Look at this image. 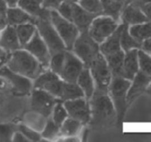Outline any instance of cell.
I'll list each match as a JSON object with an SVG mask.
<instances>
[{"mask_svg":"<svg viewBox=\"0 0 151 142\" xmlns=\"http://www.w3.org/2000/svg\"><path fill=\"white\" fill-rule=\"evenodd\" d=\"M8 65L12 72L31 78L37 77L41 70V67L37 60L28 53L21 50L12 54Z\"/></svg>","mask_w":151,"mask_h":142,"instance_id":"1","label":"cell"},{"mask_svg":"<svg viewBox=\"0 0 151 142\" xmlns=\"http://www.w3.org/2000/svg\"><path fill=\"white\" fill-rule=\"evenodd\" d=\"M92 109L95 124H107L113 119L114 113L113 106L106 93L95 92L92 101Z\"/></svg>","mask_w":151,"mask_h":142,"instance_id":"2","label":"cell"},{"mask_svg":"<svg viewBox=\"0 0 151 142\" xmlns=\"http://www.w3.org/2000/svg\"><path fill=\"white\" fill-rule=\"evenodd\" d=\"M50 18L51 17L38 18L35 24H37L39 32L47 44L50 51L54 54L63 51L64 46L58 35L51 25L49 20Z\"/></svg>","mask_w":151,"mask_h":142,"instance_id":"3","label":"cell"},{"mask_svg":"<svg viewBox=\"0 0 151 142\" xmlns=\"http://www.w3.org/2000/svg\"><path fill=\"white\" fill-rule=\"evenodd\" d=\"M98 46L86 33L82 34L77 40L75 52L84 60L87 66L91 65L98 54Z\"/></svg>","mask_w":151,"mask_h":142,"instance_id":"4","label":"cell"},{"mask_svg":"<svg viewBox=\"0 0 151 142\" xmlns=\"http://www.w3.org/2000/svg\"><path fill=\"white\" fill-rule=\"evenodd\" d=\"M91 70L97 86V91L106 93L109 84L110 75L103 57L98 54L92 62Z\"/></svg>","mask_w":151,"mask_h":142,"instance_id":"5","label":"cell"},{"mask_svg":"<svg viewBox=\"0 0 151 142\" xmlns=\"http://www.w3.org/2000/svg\"><path fill=\"white\" fill-rule=\"evenodd\" d=\"M129 85L128 81L120 76H114L111 85V92L119 118L123 117L125 111V94Z\"/></svg>","mask_w":151,"mask_h":142,"instance_id":"6","label":"cell"},{"mask_svg":"<svg viewBox=\"0 0 151 142\" xmlns=\"http://www.w3.org/2000/svg\"><path fill=\"white\" fill-rule=\"evenodd\" d=\"M50 16L53 24L62 38L64 39L67 47L70 49L72 48L77 35V30L76 28L61 18L55 11L50 12Z\"/></svg>","mask_w":151,"mask_h":142,"instance_id":"7","label":"cell"},{"mask_svg":"<svg viewBox=\"0 0 151 142\" xmlns=\"http://www.w3.org/2000/svg\"><path fill=\"white\" fill-rule=\"evenodd\" d=\"M55 102L54 98L44 91L36 90L32 93L31 108L44 117H48L51 114Z\"/></svg>","mask_w":151,"mask_h":142,"instance_id":"8","label":"cell"},{"mask_svg":"<svg viewBox=\"0 0 151 142\" xmlns=\"http://www.w3.org/2000/svg\"><path fill=\"white\" fill-rule=\"evenodd\" d=\"M63 83L51 72H47L39 76L35 82L37 88L45 89L54 95L61 97Z\"/></svg>","mask_w":151,"mask_h":142,"instance_id":"9","label":"cell"},{"mask_svg":"<svg viewBox=\"0 0 151 142\" xmlns=\"http://www.w3.org/2000/svg\"><path fill=\"white\" fill-rule=\"evenodd\" d=\"M82 69L80 61L70 53H65V59L60 75L65 80L74 83L76 82Z\"/></svg>","mask_w":151,"mask_h":142,"instance_id":"10","label":"cell"},{"mask_svg":"<svg viewBox=\"0 0 151 142\" xmlns=\"http://www.w3.org/2000/svg\"><path fill=\"white\" fill-rule=\"evenodd\" d=\"M116 27L115 22L110 18H99L93 22L90 34L96 40L101 42L114 30Z\"/></svg>","mask_w":151,"mask_h":142,"instance_id":"11","label":"cell"},{"mask_svg":"<svg viewBox=\"0 0 151 142\" xmlns=\"http://www.w3.org/2000/svg\"><path fill=\"white\" fill-rule=\"evenodd\" d=\"M65 106L70 115L75 120L82 122H87L90 118V110L88 104L83 99L68 101Z\"/></svg>","mask_w":151,"mask_h":142,"instance_id":"12","label":"cell"},{"mask_svg":"<svg viewBox=\"0 0 151 142\" xmlns=\"http://www.w3.org/2000/svg\"><path fill=\"white\" fill-rule=\"evenodd\" d=\"M0 75L11 82L17 93H27L31 88V83L28 79L15 74L7 68L0 69Z\"/></svg>","mask_w":151,"mask_h":142,"instance_id":"13","label":"cell"},{"mask_svg":"<svg viewBox=\"0 0 151 142\" xmlns=\"http://www.w3.org/2000/svg\"><path fill=\"white\" fill-rule=\"evenodd\" d=\"M25 48L35 55L43 65L48 64L50 56L43 41L40 38L38 33L35 31L29 43L26 44Z\"/></svg>","mask_w":151,"mask_h":142,"instance_id":"14","label":"cell"},{"mask_svg":"<svg viewBox=\"0 0 151 142\" xmlns=\"http://www.w3.org/2000/svg\"><path fill=\"white\" fill-rule=\"evenodd\" d=\"M41 0H18L19 5L24 10L38 18L50 17V12L40 7Z\"/></svg>","mask_w":151,"mask_h":142,"instance_id":"15","label":"cell"},{"mask_svg":"<svg viewBox=\"0 0 151 142\" xmlns=\"http://www.w3.org/2000/svg\"><path fill=\"white\" fill-rule=\"evenodd\" d=\"M71 5L73 9L72 21L75 22L78 28L81 31H86L92 20L95 17V14H90L75 4Z\"/></svg>","mask_w":151,"mask_h":142,"instance_id":"16","label":"cell"},{"mask_svg":"<svg viewBox=\"0 0 151 142\" xmlns=\"http://www.w3.org/2000/svg\"><path fill=\"white\" fill-rule=\"evenodd\" d=\"M150 80L151 79L144 73L140 72L138 73L127 96V102L129 104L131 103L134 99L142 93Z\"/></svg>","mask_w":151,"mask_h":142,"instance_id":"17","label":"cell"},{"mask_svg":"<svg viewBox=\"0 0 151 142\" xmlns=\"http://www.w3.org/2000/svg\"><path fill=\"white\" fill-rule=\"evenodd\" d=\"M0 46L8 50L19 48V40L16 30L12 27H8L0 38Z\"/></svg>","mask_w":151,"mask_h":142,"instance_id":"18","label":"cell"},{"mask_svg":"<svg viewBox=\"0 0 151 142\" xmlns=\"http://www.w3.org/2000/svg\"><path fill=\"white\" fill-rule=\"evenodd\" d=\"M7 21L11 25L23 24L28 22L35 23L37 19L31 17L21 9L12 8L7 11Z\"/></svg>","mask_w":151,"mask_h":142,"instance_id":"19","label":"cell"},{"mask_svg":"<svg viewBox=\"0 0 151 142\" xmlns=\"http://www.w3.org/2000/svg\"><path fill=\"white\" fill-rule=\"evenodd\" d=\"M137 70V51H130L126 56L124 67H122V75L124 78L132 79Z\"/></svg>","mask_w":151,"mask_h":142,"instance_id":"20","label":"cell"},{"mask_svg":"<svg viewBox=\"0 0 151 142\" xmlns=\"http://www.w3.org/2000/svg\"><path fill=\"white\" fill-rule=\"evenodd\" d=\"M123 27L124 25H121L117 29V30L111 36V37L101 46V51L106 55V57L120 51L119 42L120 39V35Z\"/></svg>","mask_w":151,"mask_h":142,"instance_id":"21","label":"cell"},{"mask_svg":"<svg viewBox=\"0 0 151 142\" xmlns=\"http://www.w3.org/2000/svg\"><path fill=\"white\" fill-rule=\"evenodd\" d=\"M123 20L126 23L137 24L147 21V18L139 10L135 4L129 6L123 14Z\"/></svg>","mask_w":151,"mask_h":142,"instance_id":"22","label":"cell"},{"mask_svg":"<svg viewBox=\"0 0 151 142\" xmlns=\"http://www.w3.org/2000/svg\"><path fill=\"white\" fill-rule=\"evenodd\" d=\"M109 65L114 76H120L122 75L123 53L120 51L116 53L107 57Z\"/></svg>","mask_w":151,"mask_h":142,"instance_id":"23","label":"cell"},{"mask_svg":"<svg viewBox=\"0 0 151 142\" xmlns=\"http://www.w3.org/2000/svg\"><path fill=\"white\" fill-rule=\"evenodd\" d=\"M131 35L137 41L151 37V24L134 26L130 29Z\"/></svg>","mask_w":151,"mask_h":142,"instance_id":"24","label":"cell"},{"mask_svg":"<svg viewBox=\"0 0 151 142\" xmlns=\"http://www.w3.org/2000/svg\"><path fill=\"white\" fill-rule=\"evenodd\" d=\"M122 7V2L115 0H102V7L106 14L117 19Z\"/></svg>","mask_w":151,"mask_h":142,"instance_id":"25","label":"cell"},{"mask_svg":"<svg viewBox=\"0 0 151 142\" xmlns=\"http://www.w3.org/2000/svg\"><path fill=\"white\" fill-rule=\"evenodd\" d=\"M35 28L30 24H20L17 29L18 40L22 45H25L34 33Z\"/></svg>","mask_w":151,"mask_h":142,"instance_id":"26","label":"cell"},{"mask_svg":"<svg viewBox=\"0 0 151 142\" xmlns=\"http://www.w3.org/2000/svg\"><path fill=\"white\" fill-rule=\"evenodd\" d=\"M83 93L81 90L77 86L70 84L63 83L62 94L61 98L63 99H73L78 98L83 96Z\"/></svg>","mask_w":151,"mask_h":142,"instance_id":"27","label":"cell"},{"mask_svg":"<svg viewBox=\"0 0 151 142\" xmlns=\"http://www.w3.org/2000/svg\"><path fill=\"white\" fill-rule=\"evenodd\" d=\"M78 83L84 91L87 97L90 98L93 93V88L91 79L87 69H84L81 72L78 78Z\"/></svg>","mask_w":151,"mask_h":142,"instance_id":"28","label":"cell"},{"mask_svg":"<svg viewBox=\"0 0 151 142\" xmlns=\"http://www.w3.org/2000/svg\"><path fill=\"white\" fill-rule=\"evenodd\" d=\"M120 42L123 49L127 51L133 47H140V42L133 39L130 36L127 32V27L126 25H124V27L120 35Z\"/></svg>","mask_w":151,"mask_h":142,"instance_id":"29","label":"cell"},{"mask_svg":"<svg viewBox=\"0 0 151 142\" xmlns=\"http://www.w3.org/2000/svg\"><path fill=\"white\" fill-rule=\"evenodd\" d=\"M80 124L76 120L69 119L67 120L63 124L61 132L64 135H71L75 134L80 129Z\"/></svg>","mask_w":151,"mask_h":142,"instance_id":"30","label":"cell"},{"mask_svg":"<svg viewBox=\"0 0 151 142\" xmlns=\"http://www.w3.org/2000/svg\"><path fill=\"white\" fill-rule=\"evenodd\" d=\"M65 59V53L63 51L59 52L54 54L51 60V68L52 70L60 74L63 67Z\"/></svg>","mask_w":151,"mask_h":142,"instance_id":"31","label":"cell"},{"mask_svg":"<svg viewBox=\"0 0 151 142\" xmlns=\"http://www.w3.org/2000/svg\"><path fill=\"white\" fill-rule=\"evenodd\" d=\"M80 4L86 9L94 14L100 13L103 9L99 0H80Z\"/></svg>","mask_w":151,"mask_h":142,"instance_id":"32","label":"cell"},{"mask_svg":"<svg viewBox=\"0 0 151 142\" xmlns=\"http://www.w3.org/2000/svg\"><path fill=\"white\" fill-rule=\"evenodd\" d=\"M15 130V126L10 124H0V141H8L11 140Z\"/></svg>","mask_w":151,"mask_h":142,"instance_id":"33","label":"cell"},{"mask_svg":"<svg viewBox=\"0 0 151 142\" xmlns=\"http://www.w3.org/2000/svg\"><path fill=\"white\" fill-rule=\"evenodd\" d=\"M140 64L145 74L151 76V58L143 52H139Z\"/></svg>","mask_w":151,"mask_h":142,"instance_id":"34","label":"cell"},{"mask_svg":"<svg viewBox=\"0 0 151 142\" xmlns=\"http://www.w3.org/2000/svg\"><path fill=\"white\" fill-rule=\"evenodd\" d=\"M58 127L53 121L48 120L42 133V136L47 138L54 137L58 132Z\"/></svg>","mask_w":151,"mask_h":142,"instance_id":"35","label":"cell"},{"mask_svg":"<svg viewBox=\"0 0 151 142\" xmlns=\"http://www.w3.org/2000/svg\"><path fill=\"white\" fill-rule=\"evenodd\" d=\"M66 116L67 114L65 109L60 104H58L55 106L54 111V122L58 126H60L66 117Z\"/></svg>","mask_w":151,"mask_h":142,"instance_id":"36","label":"cell"},{"mask_svg":"<svg viewBox=\"0 0 151 142\" xmlns=\"http://www.w3.org/2000/svg\"><path fill=\"white\" fill-rule=\"evenodd\" d=\"M18 129L19 130V131L29 140H31L32 141H39L40 139V135L37 133L36 132L34 131L33 130L29 129V128L24 126V125H20L18 127Z\"/></svg>","mask_w":151,"mask_h":142,"instance_id":"37","label":"cell"},{"mask_svg":"<svg viewBox=\"0 0 151 142\" xmlns=\"http://www.w3.org/2000/svg\"><path fill=\"white\" fill-rule=\"evenodd\" d=\"M59 11L65 18L72 21L73 9L71 5L67 2L63 3L60 5L59 8Z\"/></svg>","mask_w":151,"mask_h":142,"instance_id":"38","label":"cell"},{"mask_svg":"<svg viewBox=\"0 0 151 142\" xmlns=\"http://www.w3.org/2000/svg\"><path fill=\"white\" fill-rule=\"evenodd\" d=\"M61 0H43V5L45 8H57L59 6Z\"/></svg>","mask_w":151,"mask_h":142,"instance_id":"39","label":"cell"},{"mask_svg":"<svg viewBox=\"0 0 151 142\" xmlns=\"http://www.w3.org/2000/svg\"><path fill=\"white\" fill-rule=\"evenodd\" d=\"M29 140L20 133H15L14 134V141H28Z\"/></svg>","mask_w":151,"mask_h":142,"instance_id":"40","label":"cell"},{"mask_svg":"<svg viewBox=\"0 0 151 142\" xmlns=\"http://www.w3.org/2000/svg\"><path fill=\"white\" fill-rule=\"evenodd\" d=\"M149 18L151 19V2L146 4L140 7Z\"/></svg>","mask_w":151,"mask_h":142,"instance_id":"41","label":"cell"},{"mask_svg":"<svg viewBox=\"0 0 151 142\" xmlns=\"http://www.w3.org/2000/svg\"><path fill=\"white\" fill-rule=\"evenodd\" d=\"M7 23V19L4 15H0V30H3L6 27Z\"/></svg>","mask_w":151,"mask_h":142,"instance_id":"42","label":"cell"},{"mask_svg":"<svg viewBox=\"0 0 151 142\" xmlns=\"http://www.w3.org/2000/svg\"><path fill=\"white\" fill-rule=\"evenodd\" d=\"M6 11L5 1L4 0H0V14L4 15Z\"/></svg>","mask_w":151,"mask_h":142,"instance_id":"43","label":"cell"},{"mask_svg":"<svg viewBox=\"0 0 151 142\" xmlns=\"http://www.w3.org/2000/svg\"><path fill=\"white\" fill-rule=\"evenodd\" d=\"M7 59L6 53L0 49V66L5 62Z\"/></svg>","mask_w":151,"mask_h":142,"instance_id":"44","label":"cell"},{"mask_svg":"<svg viewBox=\"0 0 151 142\" xmlns=\"http://www.w3.org/2000/svg\"><path fill=\"white\" fill-rule=\"evenodd\" d=\"M143 47L145 50L151 53V39L147 40L143 44Z\"/></svg>","mask_w":151,"mask_h":142,"instance_id":"45","label":"cell"},{"mask_svg":"<svg viewBox=\"0 0 151 142\" xmlns=\"http://www.w3.org/2000/svg\"><path fill=\"white\" fill-rule=\"evenodd\" d=\"M135 2L134 4L137 5V7H141L144 4L150 3L151 0H134Z\"/></svg>","mask_w":151,"mask_h":142,"instance_id":"46","label":"cell"},{"mask_svg":"<svg viewBox=\"0 0 151 142\" xmlns=\"http://www.w3.org/2000/svg\"><path fill=\"white\" fill-rule=\"evenodd\" d=\"M4 1L11 7H14L18 2V0H4Z\"/></svg>","mask_w":151,"mask_h":142,"instance_id":"47","label":"cell"},{"mask_svg":"<svg viewBox=\"0 0 151 142\" xmlns=\"http://www.w3.org/2000/svg\"><path fill=\"white\" fill-rule=\"evenodd\" d=\"M133 1H134V0H126V2H127V3H130Z\"/></svg>","mask_w":151,"mask_h":142,"instance_id":"48","label":"cell"},{"mask_svg":"<svg viewBox=\"0 0 151 142\" xmlns=\"http://www.w3.org/2000/svg\"><path fill=\"white\" fill-rule=\"evenodd\" d=\"M68 2H74V1H77V0H67Z\"/></svg>","mask_w":151,"mask_h":142,"instance_id":"49","label":"cell"},{"mask_svg":"<svg viewBox=\"0 0 151 142\" xmlns=\"http://www.w3.org/2000/svg\"><path fill=\"white\" fill-rule=\"evenodd\" d=\"M115 1H118V2H122L123 0H115Z\"/></svg>","mask_w":151,"mask_h":142,"instance_id":"50","label":"cell"},{"mask_svg":"<svg viewBox=\"0 0 151 142\" xmlns=\"http://www.w3.org/2000/svg\"><path fill=\"white\" fill-rule=\"evenodd\" d=\"M0 15H1V14H0Z\"/></svg>","mask_w":151,"mask_h":142,"instance_id":"51","label":"cell"}]
</instances>
